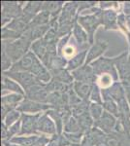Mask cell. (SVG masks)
<instances>
[{
  "instance_id": "f6af8a7d",
  "label": "cell",
  "mask_w": 130,
  "mask_h": 146,
  "mask_svg": "<svg viewBox=\"0 0 130 146\" xmlns=\"http://www.w3.org/2000/svg\"><path fill=\"white\" fill-rule=\"evenodd\" d=\"M49 138L51 137H48V136L45 135H39L38 139H37V141L35 142V144L33 146H47L48 143L49 142Z\"/></svg>"
},
{
  "instance_id": "8d00e7d4",
  "label": "cell",
  "mask_w": 130,
  "mask_h": 146,
  "mask_svg": "<svg viewBox=\"0 0 130 146\" xmlns=\"http://www.w3.org/2000/svg\"><path fill=\"white\" fill-rule=\"evenodd\" d=\"M22 36V34L18 33L16 31H14V30L10 29L8 27H2L1 30V39L2 41H14V40H16Z\"/></svg>"
},
{
  "instance_id": "f907efd6",
  "label": "cell",
  "mask_w": 130,
  "mask_h": 146,
  "mask_svg": "<svg viewBox=\"0 0 130 146\" xmlns=\"http://www.w3.org/2000/svg\"><path fill=\"white\" fill-rule=\"evenodd\" d=\"M68 146H80V144H70V145H68Z\"/></svg>"
},
{
  "instance_id": "ffe728a7",
  "label": "cell",
  "mask_w": 130,
  "mask_h": 146,
  "mask_svg": "<svg viewBox=\"0 0 130 146\" xmlns=\"http://www.w3.org/2000/svg\"><path fill=\"white\" fill-rule=\"evenodd\" d=\"M30 73H32V74L34 75L39 81H41L42 83L48 84L51 80V71L45 66L43 64V62H42L38 58H37L36 60H35Z\"/></svg>"
},
{
  "instance_id": "8fae6325",
  "label": "cell",
  "mask_w": 130,
  "mask_h": 146,
  "mask_svg": "<svg viewBox=\"0 0 130 146\" xmlns=\"http://www.w3.org/2000/svg\"><path fill=\"white\" fill-rule=\"evenodd\" d=\"M16 109L22 114H40L41 112H47L48 110L51 109V106L48 103L36 102L24 98Z\"/></svg>"
},
{
  "instance_id": "ba28073f",
  "label": "cell",
  "mask_w": 130,
  "mask_h": 146,
  "mask_svg": "<svg viewBox=\"0 0 130 146\" xmlns=\"http://www.w3.org/2000/svg\"><path fill=\"white\" fill-rule=\"evenodd\" d=\"M25 96L18 94L12 93L9 95H5L1 98V119L3 121L9 112L18 108V105L22 103Z\"/></svg>"
},
{
  "instance_id": "cb8c5ba5",
  "label": "cell",
  "mask_w": 130,
  "mask_h": 146,
  "mask_svg": "<svg viewBox=\"0 0 130 146\" xmlns=\"http://www.w3.org/2000/svg\"><path fill=\"white\" fill-rule=\"evenodd\" d=\"M67 63H68L67 58H65L62 56H59L56 53V54H51L49 56V58H47L46 62L44 63V65L48 68L49 71H53V70L66 68Z\"/></svg>"
},
{
  "instance_id": "7402d4cb",
  "label": "cell",
  "mask_w": 130,
  "mask_h": 146,
  "mask_svg": "<svg viewBox=\"0 0 130 146\" xmlns=\"http://www.w3.org/2000/svg\"><path fill=\"white\" fill-rule=\"evenodd\" d=\"M101 92L110 96L117 103L123 98H126V92H125L123 85L120 81L115 82L112 86L107 89H101Z\"/></svg>"
},
{
  "instance_id": "7bdbcfd3",
  "label": "cell",
  "mask_w": 130,
  "mask_h": 146,
  "mask_svg": "<svg viewBox=\"0 0 130 146\" xmlns=\"http://www.w3.org/2000/svg\"><path fill=\"white\" fill-rule=\"evenodd\" d=\"M78 2V12L82 13V12L86 10H90V9L94 8L97 4L96 1H77Z\"/></svg>"
},
{
  "instance_id": "44dd1931",
  "label": "cell",
  "mask_w": 130,
  "mask_h": 146,
  "mask_svg": "<svg viewBox=\"0 0 130 146\" xmlns=\"http://www.w3.org/2000/svg\"><path fill=\"white\" fill-rule=\"evenodd\" d=\"M64 4V1H44L42 11H46L51 14V23L57 22Z\"/></svg>"
},
{
  "instance_id": "4fadbf2b",
  "label": "cell",
  "mask_w": 130,
  "mask_h": 146,
  "mask_svg": "<svg viewBox=\"0 0 130 146\" xmlns=\"http://www.w3.org/2000/svg\"><path fill=\"white\" fill-rule=\"evenodd\" d=\"M71 73H72L75 81L84 82V83L88 84H95L97 81V77H96L95 73L93 71V68L90 64H84L82 66Z\"/></svg>"
},
{
  "instance_id": "c3c4849f",
  "label": "cell",
  "mask_w": 130,
  "mask_h": 146,
  "mask_svg": "<svg viewBox=\"0 0 130 146\" xmlns=\"http://www.w3.org/2000/svg\"><path fill=\"white\" fill-rule=\"evenodd\" d=\"M124 87V86H123ZM125 92H126V98H127V101L129 103V106H130V86L128 87H124Z\"/></svg>"
},
{
  "instance_id": "277c9868",
  "label": "cell",
  "mask_w": 130,
  "mask_h": 146,
  "mask_svg": "<svg viewBox=\"0 0 130 146\" xmlns=\"http://www.w3.org/2000/svg\"><path fill=\"white\" fill-rule=\"evenodd\" d=\"M100 13L101 9L96 13L89 14V15L82 16L80 15L78 18V23L82 25V27L86 30V32L88 35L89 43L90 45L94 44V35H95V31L97 30L99 25H101V19H100Z\"/></svg>"
},
{
  "instance_id": "f1b7e54d",
  "label": "cell",
  "mask_w": 130,
  "mask_h": 146,
  "mask_svg": "<svg viewBox=\"0 0 130 146\" xmlns=\"http://www.w3.org/2000/svg\"><path fill=\"white\" fill-rule=\"evenodd\" d=\"M1 88L3 91V94L5 91L13 92L15 94H18V95H22L25 96V92L22 89V87L20 84H18L15 80L9 78L7 76L2 75V83H1Z\"/></svg>"
},
{
  "instance_id": "30bf717a",
  "label": "cell",
  "mask_w": 130,
  "mask_h": 146,
  "mask_svg": "<svg viewBox=\"0 0 130 146\" xmlns=\"http://www.w3.org/2000/svg\"><path fill=\"white\" fill-rule=\"evenodd\" d=\"M25 98L30 100L36 101L40 103H47L49 98V91L47 89V84L39 83L33 85L27 90H25Z\"/></svg>"
},
{
  "instance_id": "1f68e13d",
  "label": "cell",
  "mask_w": 130,
  "mask_h": 146,
  "mask_svg": "<svg viewBox=\"0 0 130 146\" xmlns=\"http://www.w3.org/2000/svg\"><path fill=\"white\" fill-rule=\"evenodd\" d=\"M51 20V14L48 13V12H46V11H42V12H40L36 17L33 19L32 22L29 23V25H28V28H32V27H42V25H49ZM28 28H27V29H28Z\"/></svg>"
},
{
  "instance_id": "bcb514c9",
  "label": "cell",
  "mask_w": 130,
  "mask_h": 146,
  "mask_svg": "<svg viewBox=\"0 0 130 146\" xmlns=\"http://www.w3.org/2000/svg\"><path fill=\"white\" fill-rule=\"evenodd\" d=\"M1 139L2 141H9V128L4 123H1Z\"/></svg>"
},
{
  "instance_id": "7a4b0ae2",
  "label": "cell",
  "mask_w": 130,
  "mask_h": 146,
  "mask_svg": "<svg viewBox=\"0 0 130 146\" xmlns=\"http://www.w3.org/2000/svg\"><path fill=\"white\" fill-rule=\"evenodd\" d=\"M32 43L22 36L20 38L14 41H2V49L7 53V55L11 58L13 63L20 60L24 55L29 52Z\"/></svg>"
},
{
  "instance_id": "5bb4252c",
  "label": "cell",
  "mask_w": 130,
  "mask_h": 146,
  "mask_svg": "<svg viewBox=\"0 0 130 146\" xmlns=\"http://www.w3.org/2000/svg\"><path fill=\"white\" fill-rule=\"evenodd\" d=\"M108 47H109L108 41H104V40H100V39L96 40L95 43L89 48L88 53H87V56H86V60L84 64H90L94 60L101 58V56L107 51Z\"/></svg>"
},
{
  "instance_id": "9c48e42d",
  "label": "cell",
  "mask_w": 130,
  "mask_h": 146,
  "mask_svg": "<svg viewBox=\"0 0 130 146\" xmlns=\"http://www.w3.org/2000/svg\"><path fill=\"white\" fill-rule=\"evenodd\" d=\"M42 113L40 114H22V131L20 135H33L38 133V121Z\"/></svg>"
},
{
  "instance_id": "e0dca14e",
  "label": "cell",
  "mask_w": 130,
  "mask_h": 146,
  "mask_svg": "<svg viewBox=\"0 0 130 146\" xmlns=\"http://www.w3.org/2000/svg\"><path fill=\"white\" fill-rule=\"evenodd\" d=\"M103 146H130V133L114 131L107 135Z\"/></svg>"
},
{
  "instance_id": "74e56055",
  "label": "cell",
  "mask_w": 130,
  "mask_h": 146,
  "mask_svg": "<svg viewBox=\"0 0 130 146\" xmlns=\"http://www.w3.org/2000/svg\"><path fill=\"white\" fill-rule=\"evenodd\" d=\"M104 111H105V110H104L102 104H100V103H95V102H90V105H89V113H90L94 122L98 121V120L101 118Z\"/></svg>"
},
{
  "instance_id": "52a82bcc",
  "label": "cell",
  "mask_w": 130,
  "mask_h": 146,
  "mask_svg": "<svg viewBox=\"0 0 130 146\" xmlns=\"http://www.w3.org/2000/svg\"><path fill=\"white\" fill-rule=\"evenodd\" d=\"M2 75L7 76L9 78L15 80L18 84H20L22 87L23 90H27L28 88H30L33 85H36L39 83H42L41 81H39L32 73L30 72H14V71H6L2 72Z\"/></svg>"
},
{
  "instance_id": "d6a6232c",
  "label": "cell",
  "mask_w": 130,
  "mask_h": 146,
  "mask_svg": "<svg viewBox=\"0 0 130 146\" xmlns=\"http://www.w3.org/2000/svg\"><path fill=\"white\" fill-rule=\"evenodd\" d=\"M39 135H28V136H15L10 140L11 143L14 144H18L20 146H33L35 144V142L38 139Z\"/></svg>"
},
{
  "instance_id": "484cf974",
  "label": "cell",
  "mask_w": 130,
  "mask_h": 146,
  "mask_svg": "<svg viewBox=\"0 0 130 146\" xmlns=\"http://www.w3.org/2000/svg\"><path fill=\"white\" fill-rule=\"evenodd\" d=\"M49 28H51V25L28 28L26 31L22 34V36H24L27 40H29L31 43H33V42L37 41V40L44 38V36L47 34V32L49 30Z\"/></svg>"
},
{
  "instance_id": "f35d334b",
  "label": "cell",
  "mask_w": 130,
  "mask_h": 146,
  "mask_svg": "<svg viewBox=\"0 0 130 146\" xmlns=\"http://www.w3.org/2000/svg\"><path fill=\"white\" fill-rule=\"evenodd\" d=\"M102 92H101V88L98 86L97 83L93 85V89H92L91 95H90V102L100 103L102 104Z\"/></svg>"
},
{
  "instance_id": "ee69618b",
  "label": "cell",
  "mask_w": 130,
  "mask_h": 146,
  "mask_svg": "<svg viewBox=\"0 0 130 146\" xmlns=\"http://www.w3.org/2000/svg\"><path fill=\"white\" fill-rule=\"evenodd\" d=\"M99 3V8L101 10H111L113 8H117L119 7V2L117 1H100Z\"/></svg>"
},
{
  "instance_id": "3957f363",
  "label": "cell",
  "mask_w": 130,
  "mask_h": 146,
  "mask_svg": "<svg viewBox=\"0 0 130 146\" xmlns=\"http://www.w3.org/2000/svg\"><path fill=\"white\" fill-rule=\"evenodd\" d=\"M93 68V71L95 73L96 77L102 76V75H110L113 77L115 82L119 81V73H117V67H115V58H105L101 56L98 60H94L90 63Z\"/></svg>"
},
{
  "instance_id": "83f0119b",
  "label": "cell",
  "mask_w": 130,
  "mask_h": 146,
  "mask_svg": "<svg viewBox=\"0 0 130 146\" xmlns=\"http://www.w3.org/2000/svg\"><path fill=\"white\" fill-rule=\"evenodd\" d=\"M87 53H88V50L78 52L77 54H75L74 56H72L70 60H68V63H67V66H66V69L69 70V71H71V72H73L76 69H78V68L82 66V65L86 63Z\"/></svg>"
},
{
  "instance_id": "60d3db41",
  "label": "cell",
  "mask_w": 130,
  "mask_h": 146,
  "mask_svg": "<svg viewBox=\"0 0 130 146\" xmlns=\"http://www.w3.org/2000/svg\"><path fill=\"white\" fill-rule=\"evenodd\" d=\"M82 101V100L78 96L77 94L75 93L74 89H73V86H72V88L68 92V104H69V107L72 109V108H74L75 106L79 105Z\"/></svg>"
},
{
  "instance_id": "4dcf8cb0",
  "label": "cell",
  "mask_w": 130,
  "mask_h": 146,
  "mask_svg": "<svg viewBox=\"0 0 130 146\" xmlns=\"http://www.w3.org/2000/svg\"><path fill=\"white\" fill-rule=\"evenodd\" d=\"M102 105L105 111H107L110 114L114 115L115 118L119 119V106H117V103L111 98L110 96L106 95V94L102 93Z\"/></svg>"
},
{
  "instance_id": "4316f807",
  "label": "cell",
  "mask_w": 130,
  "mask_h": 146,
  "mask_svg": "<svg viewBox=\"0 0 130 146\" xmlns=\"http://www.w3.org/2000/svg\"><path fill=\"white\" fill-rule=\"evenodd\" d=\"M42 7H43V1H28L23 6L22 15L27 20L32 22L33 19L36 17L40 12H42Z\"/></svg>"
},
{
  "instance_id": "ab89813d",
  "label": "cell",
  "mask_w": 130,
  "mask_h": 146,
  "mask_svg": "<svg viewBox=\"0 0 130 146\" xmlns=\"http://www.w3.org/2000/svg\"><path fill=\"white\" fill-rule=\"evenodd\" d=\"M12 65H13V62H12L11 58L7 55V53L2 49L1 51V68L2 71L6 72L11 69Z\"/></svg>"
},
{
  "instance_id": "9a60e30c",
  "label": "cell",
  "mask_w": 130,
  "mask_h": 146,
  "mask_svg": "<svg viewBox=\"0 0 130 146\" xmlns=\"http://www.w3.org/2000/svg\"><path fill=\"white\" fill-rule=\"evenodd\" d=\"M117 122V118H115L114 115L110 114L107 111H104L101 118L98 121L94 122V127L101 129L106 135H109V133H113L115 131Z\"/></svg>"
},
{
  "instance_id": "d590c367",
  "label": "cell",
  "mask_w": 130,
  "mask_h": 146,
  "mask_svg": "<svg viewBox=\"0 0 130 146\" xmlns=\"http://www.w3.org/2000/svg\"><path fill=\"white\" fill-rule=\"evenodd\" d=\"M70 145L69 141L65 137L63 133H55L49 138V142L47 146H68Z\"/></svg>"
},
{
  "instance_id": "836d02e7",
  "label": "cell",
  "mask_w": 130,
  "mask_h": 146,
  "mask_svg": "<svg viewBox=\"0 0 130 146\" xmlns=\"http://www.w3.org/2000/svg\"><path fill=\"white\" fill-rule=\"evenodd\" d=\"M63 133H84L81 126L79 124V121L75 118L74 116H71L64 124V128H63Z\"/></svg>"
},
{
  "instance_id": "681fc988",
  "label": "cell",
  "mask_w": 130,
  "mask_h": 146,
  "mask_svg": "<svg viewBox=\"0 0 130 146\" xmlns=\"http://www.w3.org/2000/svg\"><path fill=\"white\" fill-rule=\"evenodd\" d=\"M2 145L3 146H20L18 144H14V143H11L10 141H6V140L2 141Z\"/></svg>"
},
{
  "instance_id": "d4e9b609",
  "label": "cell",
  "mask_w": 130,
  "mask_h": 146,
  "mask_svg": "<svg viewBox=\"0 0 130 146\" xmlns=\"http://www.w3.org/2000/svg\"><path fill=\"white\" fill-rule=\"evenodd\" d=\"M94 84L84 83V82L74 81L73 83V89L78 96L82 101H90V95Z\"/></svg>"
},
{
  "instance_id": "7c38bea8",
  "label": "cell",
  "mask_w": 130,
  "mask_h": 146,
  "mask_svg": "<svg viewBox=\"0 0 130 146\" xmlns=\"http://www.w3.org/2000/svg\"><path fill=\"white\" fill-rule=\"evenodd\" d=\"M72 35L74 37V41L78 48V52L89 50L90 43H89L88 35L78 22L74 25V28L72 30Z\"/></svg>"
},
{
  "instance_id": "7dc6e473",
  "label": "cell",
  "mask_w": 130,
  "mask_h": 146,
  "mask_svg": "<svg viewBox=\"0 0 130 146\" xmlns=\"http://www.w3.org/2000/svg\"><path fill=\"white\" fill-rule=\"evenodd\" d=\"M123 13L126 16V21H127V27L130 30V2H124V11Z\"/></svg>"
},
{
  "instance_id": "d6986e66",
  "label": "cell",
  "mask_w": 130,
  "mask_h": 146,
  "mask_svg": "<svg viewBox=\"0 0 130 146\" xmlns=\"http://www.w3.org/2000/svg\"><path fill=\"white\" fill-rule=\"evenodd\" d=\"M38 133H41L43 135H53L57 133V129H56L55 123L53 120L47 114V112L41 114L38 121Z\"/></svg>"
},
{
  "instance_id": "2e32d148",
  "label": "cell",
  "mask_w": 130,
  "mask_h": 146,
  "mask_svg": "<svg viewBox=\"0 0 130 146\" xmlns=\"http://www.w3.org/2000/svg\"><path fill=\"white\" fill-rule=\"evenodd\" d=\"M37 56L32 53L31 51H29L26 55H24L20 58V60H18L16 62L13 63L10 71L14 72H30L32 69V66L34 64L35 60H36Z\"/></svg>"
},
{
  "instance_id": "b9f144b4",
  "label": "cell",
  "mask_w": 130,
  "mask_h": 146,
  "mask_svg": "<svg viewBox=\"0 0 130 146\" xmlns=\"http://www.w3.org/2000/svg\"><path fill=\"white\" fill-rule=\"evenodd\" d=\"M63 135L67 140L69 141L70 144H81L82 137H84V133H63Z\"/></svg>"
},
{
  "instance_id": "f546056e",
  "label": "cell",
  "mask_w": 130,
  "mask_h": 146,
  "mask_svg": "<svg viewBox=\"0 0 130 146\" xmlns=\"http://www.w3.org/2000/svg\"><path fill=\"white\" fill-rule=\"evenodd\" d=\"M51 79L66 85H72L75 81L74 78H73L72 73H70L69 70H67L66 68L53 70V71H51Z\"/></svg>"
},
{
  "instance_id": "ac0fdd59",
  "label": "cell",
  "mask_w": 130,
  "mask_h": 146,
  "mask_svg": "<svg viewBox=\"0 0 130 146\" xmlns=\"http://www.w3.org/2000/svg\"><path fill=\"white\" fill-rule=\"evenodd\" d=\"M100 19L101 25H103L105 30H117L119 28V23H117L119 15H117V13L114 9H111V10H101Z\"/></svg>"
},
{
  "instance_id": "5b68a950",
  "label": "cell",
  "mask_w": 130,
  "mask_h": 146,
  "mask_svg": "<svg viewBox=\"0 0 130 146\" xmlns=\"http://www.w3.org/2000/svg\"><path fill=\"white\" fill-rule=\"evenodd\" d=\"M23 3L20 1H1V27H5L14 19L22 14Z\"/></svg>"
},
{
  "instance_id": "6da1fadb",
  "label": "cell",
  "mask_w": 130,
  "mask_h": 146,
  "mask_svg": "<svg viewBox=\"0 0 130 146\" xmlns=\"http://www.w3.org/2000/svg\"><path fill=\"white\" fill-rule=\"evenodd\" d=\"M80 14L78 12V2H66L58 18V35L59 38L72 33L75 23L78 22Z\"/></svg>"
},
{
  "instance_id": "603a6c76",
  "label": "cell",
  "mask_w": 130,
  "mask_h": 146,
  "mask_svg": "<svg viewBox=\"0 0 130 146\" xmlns=\"http://www.w3.org/2000/svg\"><path fill=\"white\" fill-rule=\"evenodd\" d=\"M30 51H31L42 62H43V64L46 62V60H47V58H49V56L51 55L49 52L48 44L46 43V41L44 40V38L39 39V40H37V41L33 42L31 47H30Z\"/></svg>"
},
{
  "instance_id": "8992f818",
  "label": "cell",
  "mask_w": 130,
  "mask_h": 146,
  "mask_svg": "<svg viewBox=\"0 0 130 146\" xmlns=\"http://www.w3.org/2000/svg\"><path fill=\"white\" fill-rule=\"evenodd\" d=\"M115 67L120 82L124 87L130 86V54L125 51L119 56H115Z\"/></svg>"
},
{
  "instance_id": "e575fe53",
  "label": "cell",
  "mask_w": 130,
  "mask_h": 146,
  "mask_svg": "<svg viewBox=\"0 0 130 146\" xmlns=\"http://www.w3.org/2000/svg\"><path fill=\"white\" fill-rule=\"evenodd\" d=\"M22 113L18 111V109H15V110H12L11 112H9L7 114V116L5 117V119L2 121V123L5 124L6 127L10 128L12 125H14L15 123H16L18 121H20L22 119Z\"/></svg>"
}]
</instances>
